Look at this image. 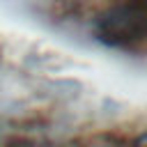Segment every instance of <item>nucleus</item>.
Instances as JSON below:
<instances>
[{"label": "nucleus", "mask_w": 147, "mask_h": 147, "mask_svg": "<svg viewBox=\"0 0 147 147\" xmlns=\"http://www.w3.org/2000/svg\"><path fill=\"white\" fill-rule=\"evenodd\" d=\"M96 37L108 46H131L147 39V0H124L103 11Z\"/></svg>", "instance_id": "obj_1"}, {"label": "nucleus", "mask_w": 147, "mask_h": 147, "mask_svg": "<svg viewBox=\"0 0 147 147\" xmlns=\"http://www.w3.org/2000/svg\"><path fill=\"white\" fill-rule=\"evenodd\" d=\"M133 147H147V131H145L142 136H138V138H136V142H133Z\"/></svg>", "instance_id": "obj_2"}]
</instances>
